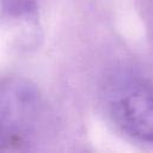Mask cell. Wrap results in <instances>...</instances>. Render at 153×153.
Instances as JSON below:
<instances>
[{"instance_id":"cell-1","label":"cell","mask_w":153,"mask_h":153,"mask_svg":"<svg viewBox=\"0 0 153 153\" xmlns=\"http://www.w3.org/2000/svg\"><path fill=\"white\" fill-rule=\"evenodd\" d=\"M39 94L25 79H0V151L14 149L32 135L39 115Z\"/></svg>"},{"instance_id":"cell-2","label":"cell","mask_w":153,"mask_h":153,"mask_svg":"<svg viewBox=\"0 0 153 153\" xmlns=\"http://www.w3.org/2000/svg\"><path fill=\"white\" fill-rule=\"evenodd\" d=\"M108 109L112 121L127 135L153 142V91L133 79L120 80L108 92Z\"/></svg>"},{"instance_id":"cell-3","label":"cell","mask_w":153,"mask_h":153,"mask_svg":"<svg viewBox=\"0 0 153 153\" xmlns=\"http://www.w3.org/2000/svg\"><path fill=\"white\" fill-rule=\"evenodd\" d=\"M1 2L4 13L11 18L32 16L36 11L35 0H1Z\"/></svg>"}]
</instances>
